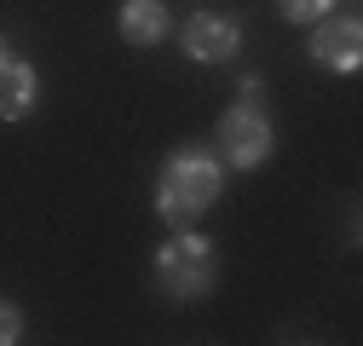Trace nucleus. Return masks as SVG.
Segmentation results:
<instances>
[{
    "mask_svg": "<svg viewBox=\"0 0 363 346\" xmlns=\"http://www.w3.org/2000/svg\"><path fill=\"white\" fill-rule=\"evenodd\" d=\"M219 196V162L196 145H179L167 162H162V179H156V208H162V220L173 231H185L196 225L202 213L213 208Z\"/></svg>",
    "mask_w": 363,
    "mask_h": 346,
    "instance_id": "f257e3e1",
    "label": "nucleus"
},
{
    "mask_svg": "<svg viewBox=\"0 0 363 346\" xmlns=\"http://www.w3.org/2000/svg\"><path fill=\"white\" fill-rule=\"evenodd\" d=\"M156 283H162L173 300L208 294V289H213V248L185 225L173 242H162V254H156Z\"/></svg>",
    "mask_w": 363,
    "mask_h": 346,
    "instance_id": "f03ea898",
    "label": "nucleus"
},
{
    "mask_svg": "<svg viewBox=\"0 0 363 346\" xmlns=\"http://www.w3.org/2000/svg\"><path fill=\"white\" fill-rule=\"evenodd\" d=\"M219 150L231 167H259L271 156V121L254 110V104H237V110H225L219 121Z\"/></svg>",
    "mask_w": 363,
    "mask_h": 346,
    "instance_id": "7ed1b4c3",
    "label": "nucleus"
},
{
    "mask_svg": "<svg viewBox=\"0 0 363 346\" xmlns=\"http://www.w3.org/2000/svg\"><path fill=\"white\" fill-rule=\"evenodd\" d=\"M311 58L323 64V69L352 75L357 58H363V29H357V18H335V23H323V29L311 35Z\"/></svg>",
    "mask_w": 363,
    "mask_h": 346,
    "instance_id": "20e7f679",
    "label": "nucleus"
},
{
    "mask_svg": "<svg viewBox=\"0 0 363 346\" xmlns=\"http://www.w3.org/2000/svg\"><path fill=\"white\" fill-rule=\"evenodd\" d=\"M237 47H242V29H237L231 18H219V12H202V18H191V29H185V52L202 58V64L237 58Z\"/></svg>",
    "mask_w": 363,
    "mask_h": 346,
    "instance_id": "39448f33",
    "label": "nucleus"
},
{
    "mask_svg": "<svg viewBox=\"0 0 363 346\" xmlns=\"http://www.w3.org/2000/svg\"><path fill=\"white\" fill-rule=\"evenodd\" d=\"M35 110V69L23 58H6L0 52V116L6 121H23Z\"/></svg>",
    "mask_w": 363,
    "mask_h": 346,
    "instance_id": "423d86ee",
    "label": "nucleus"
},
{
    "mask_svg": "<svg viewBox=\"0 0 363 346\" xmlns=\"http://www.w3.org/2000/svg\"><path fill=\"white\" fill-rule=\"evenodd\" d=\"M162 35H167V6H162V0H127V6H121V40H133V47H156Z\"/></svg>",
    "mask_w": 363,
    "mask_h": 346,
    "instance_id": "0eeeda50",
    "label": "nucleus"
},
{
    "mask_svg": "<svg viewBox=\"0 0 363 346\" xmlns=\"http://www.w3.org/2000/svg\"><path fill=\"white\" fill-rule=\"evenodd\" d=\"M277 6H283V18H294V23H317V18L335 12V0H277Z\"/></svg>",
    "mask_w": 363,
    "mask_h": 346,
    "instance_id": "6e6552de",
    "label": "nucleus"
},
{
    "mask_svg": "<svg viewBox=\"0 0 363 346\" xmlns=\"http://www.w3.org/2000/svg\"><path fill=\"white\" fill-rule=\"evenodd\" d=\"M18 329H23V318L6 306V300H0V346H12V340H18Z\"/></svg>",
    "mask_w": 363,
    "mask_h": 346,
    "instance_id": "1a4fd4ad",
    "label": "nucleus"
}]
</instances>
